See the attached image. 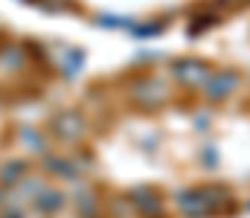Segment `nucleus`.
Segmentation results:
<instances>
[{"label":"nucleus","mask_w":250,"mask_h":218,"mask_svg":"<svg viewBox=\"0 0 250 218\" xmlns=\"http://www.w3.org/2000/svg\"><path fill=\"white\" fill-rule=\"evenodd\" d=\"M178 207L187 218H227L236 213V198L227 186H192L178 195Z\"/></svg>","instance_id":"f257e3e1"},{"label":"nucleus","mask_w":250,"mask_h":218,"mask_svg":"<svg viewBox=\"0 0 250 218\" xmlns=\"http://www.w3.org/2000/svg\"><path fill=\"white\" fill-rule=\"evenodd\" d=\"M134 198H137L134 204L140 207L143 218H160L163 216V201H160V195L154 189H137Z\"/></svg>","instance_id":"423d86ee"},{"label":"nucleus","mask_w":250,"mask_h":218,"mask_svg":"<svg viewBox=\"0 0 250 218\" xmlns=\"http://www.w3.org/2000/svg\"><path fill=\"white\" fill-rule=\"evenodd\" d=\"M209 76H212V67H209L207 61H201V59H184V61L175 64V79H178L184 87H192V90L207 87Z\"/></svg>","instance_id":"f03ea898"},{"label":"nucleus","mask_w":250,"mask_h":218,"mask_svg":"<svg viewBox=\"0 0 250 218\" xmlns=\"http://www.w3.org/2000/svg\"><path fill=\"white\" fill-rule=\"evenodd\" d=\"M239 81H242V76L236 70H212L209 76V81H207V99H212V102H224L227 96H233L236 93V87H239Z\"/></svg>","instance_id":"7ed1b4c3"},{"label":"nucleus","mask_w":250,"mask_h":218,"mask_svg":"<svg viewBox=\"0 0 250 218\" xmlns=\"http://www.w3.org/2000/svg\"><path fill=\"white\" fill-rule=\"evenodd\" d=\"M53 134L64 140V143H79L84 134H87V125H84V119L79 117V114H73V111H64L56 117V122H53Z\"/></svg>","instance_id":"20e7f679"},{"label":"nucleus","mask_w":250,"mask_h":218,"mask_svg":"<svg viewBox=\"0 0 250 218\" xmlns=\"http://www.w3.org/2000/svg\"><path fill=\"white\" fill-rule=\"evenodd\" d=\"M218 6H221L224 12H233V9H245V6H250V0H218Z\"/></svg>","instance_id":"0eeeda50"},{"label":"nucleus","mask_w":250,"mask_h":218,"mask_svg":"<svg viewBox=\"0 0 250 218\" xmlns=\"http://www.w3.org/2000/svg\"><path fill=\"white\" fill-rule=\"evenodd\" d=\"M134 99L143 108H160L169 99V90H166L163 81H140V87L134 90Z\"/></svg>","instance_id":"39448f33"}]
</instances>
